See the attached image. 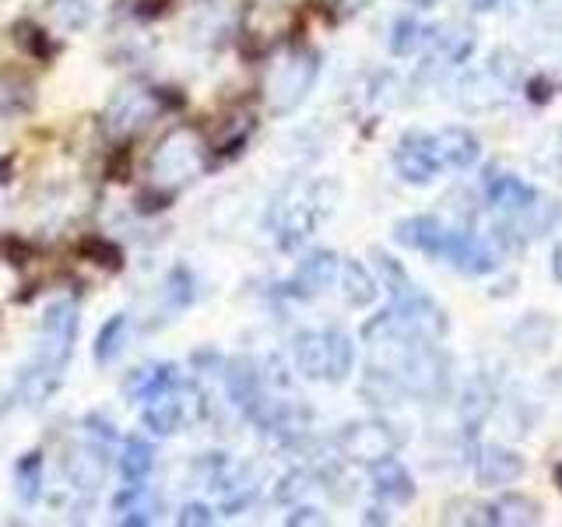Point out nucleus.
<instances>
[{"label": "nucleus", "instance_id": "40", "mask_svg": "<svg viewBox=\"0 0 562 527\" xmlns=\"http://www.w3.org/2000/svg\"><path fill=\"white\" fill-rule=\"evenodd\" d=\"M285 524L289 527H303V524L316 527V524H327V517H324V509H316V506H299V509H292V514L285 517Z\"/></svg>", "mask_w": 562, "mask_h": 527}, {"label": "nucleus", "instance_id": "41", "mask_svg": "<svg viewBox=\"0 0 562 527\" xmlns=\"http://www.w3.org/2000/svg\"><path fill=\"white\" fill-rule=\"evenodd\" d=\"M552 274H555V281L562 285V243L555 246V254H552Z\"/></svg>", "mask_w": 562, "mask_h": 527}, {"label": "nucleus", "instance_id": "32", "mask_svg": "<svg viewBox=\"0 0 562 527\" xmlns=\"http://www.w3.org/2000/svg\"><path fill=\"white\" fill-rule=\"evenodd\" d=\"M426 43H432V29H426L418 22V18L412 14H401L394 18V25H391V53L394 57H412V53H418Z\"/></svg>", "mask_w": 562, "mask_h": 527}, {"label": "nucleus", "instance_id": "21", "mask_svg": "<svg viewBox=\"0 0 562 527\" xmlns=\"http://www.w3.org/2000/svg\"><path fill=\"white\" fill-rule=\"evenodd\" d=\"M436 148L439 158H443V169H471L482 158V141L468 127H457V123L436 131Z\"/></svg>", "mask_w": 562, "mask_h": 527}, {"label": "nucleus", "instance_id": "14", "mask_svg": "<svg viewBox=\"0 0 562 527\" xmlns=\"http://www.w3.org/2000/svg\"><path fill=\"white\" fill-rule=\"evenodd\" d=\"M450 228L439 215H412L394 225V239L401 246H408V250H418L426 257H436L443 260L447 254V239H450Z\"/></svg>", "mask_w": 562, "mask_h": 527}, {"label": "nucleus", "instance_id": "25", "mask_svg": "<svg viewBox=\"0 0 562 527\" xmlns=\"http://www.w3.org/2000/svg\"><path fill=\"white\" fill-rule=\"evenodd\" d=\"M35 105V85L22 70H0V120H18L32 113Z\"/></svg>", "mask_w": 562, "mask_h": 527}, {"label": "nucleus", "instance_id": "37", "mask_svg": "<svg viewBox=\"0 0 562 527\" xmlns=\"http://www.w3.org/2000/svg\"><path fill=\"white\" fill-rule=\"evenodd\" d=\"M447 524H496L492 517V503H479V500H457L447 506Z\"/></svg>", "mask_w": 562, "mask_h": 527}, {"label": "nucleus", "instance_id": "1", "mask_svg": "<svg viewBox=\"0 0 562 527\" xmlns=\"http://www.w3.org/2000/svg\"><path fill=\"white\" fill-rule=\"evenodd\" d=\"M78 324H81L78 299H57V303H49L40 330V351H35L32 366H25L22 380H18V401L29 404V408H43L57 394L64 369L70 356H75Z\"/></svg>", "mask_w": 562, "mask_h": 527}, {"label": "nucleus", "instance_id": "29", "mask_svg": "<svg viewBox=\"0 0 562 527\" xmlns=\"http://www.w3.org/2000/svg\"><path fill=\"white\" fill-rule=\"evenodd\" d=\"M127 330H131V316L127 313H113L95 334L92 345V359L95 366H113L123 356V345H127Z\"/></svg>", "mask_w": 562, "mask_h": 527}, {"label": "nucleus", "instance_id": "13", "mask_svg": "<svg viewBox=\"0 0 562 527\" xmlns=\"http://www.w3.org/2000/svg\"><path fill=\"white\" fill-rule=\"evenodd\" d=\"M527 474V461L514 450V447H503V444H485L474 453V479L488 489H503V485H514Z\"/></svg>", "mask_w": 562, "mask_h": 527}, {"label": "nucleus", "instance_id": "43", "mask_svg": "<svg viewBox=\"0 0 562 527\" xmlns=\"http://www.w3.org/2000/svg\"><path fill=\"white\" fill-rule=\"evenodd\" d=\"M404 4H412V8H432V4H439V0H404Z\"/></svg>", "mask_w": 562, "mask_h": 527}, {"label": "nucleus", "instance_id": "28", "mask_svg": "<svg viewBox=\"0 0 562 527\" xmlns=\"http://www.w3.org/2000/svg\"><path fill=\"white\" fill-rule=\"evenodd\" d=\"M492 408H496V391H492V383L471 380L461 394V404H457V412H461V422H464V433L468 436L479 433L485 426V418L492 415Z\"/></svg>", "mask_w": 562, "mask_h": 527}, {"label": "nucleus", "instance_id": "17", "mask_svg": "<svg viewBox=\"0 0 562 527\" xmlns=\"http://www.w3.org/2000/svg\"><path fill=\"white\" fill-rule=\"evenodd\" d=\"M369 485H373V492L383 503H394V506H408L418 492L412 471L401 464L397 453L380 457V461L369 464Z\"/></svg>", "mask_w": 562, "mask_h": 527}, {"label": "nucleus", "instance_id": "9", "mask_svg": "<svg viewBox=\"0 0 562 527\" xmlns=\"http://www.w3.org/2000/svg\"><path fill=\"white\" fill-rule=\"evenodd\" d=\"M193 404H198V391L180 380L169 391L155 394L151 401H145V408H140V418H145V426L155 433V436H176L183 433V426L193 418Z\"/></svg>", "mask_w": 562, "mask_h": 527}, {"label": "nucleus", "instance_id": "7", "mask_svg": "<svg viewBox=\"0 0 562 527\" xmlns=\"http://www.w3.org/2000/svg\"><path fill=\"white\" fill-rule=\"evenodd\" d=\"M401 447V436L394 433L391 422L383 418H359V422H348L338 433V450L341 457L356 464H373L380 457H391Z\"/></svg>", "mask_w": 562, "mask_h": 527}, {"label": "nucleus", "instance_id": "4", "mask_svg": "<svg viewBox=\"0 0 562 527\" xmlns=\"http://www.w3.org/2000/svg\"><path fill=\"white\" fill-rule=\"evenodd\" d=\"M204 152H207V141L201 131L176 127L172 134L158 141V148L151 152V162H148L151 187L176 193V187L187 183L190 176H198V169L204 162Z\"/></svg>", "mask_w": 562, "mask_h": 527}, {"label": "nucleus", "instance_id": "30", "mask_svg": "<svg viewBox=\"0 0 562 527\" xmlns=\"http://www.w3.org/2000/svg\"><path fill=\"white\" fill-rule=\"evenodd\" d=\"M151 468H155V447L148 444V439H140V436L123 439V450H120L123 482H148Z\"/></svg>", "mask_w": 562, "mask_h": 527}, {"label": "nucleus", "instance_id": "20", "mask_svg": "<svg viewBox=\"0 0 562 527\" xmlns=\"http://www.w3.org/2000/svg\"><path fill=\"white\" fill-rule=\"evenodd\" d=\"M180 380H183L180 369H176L172 362H151V366L134 369V373L123 380V394H127L131 401H137V404H145L155 394H162V391H169V386H176Z\"/></svg>", "mask_w": 562, "mask_h": 527}, {"label": "nucleus", "instance_id": "16", "mask_svg": "<svg viewBox=\"0 0 562 527\" xmlns=\"http://www.w3.org/2000/svg\"><path fill=\"white\" fill-rule=\"evenodd\" d=\"M225 391H228V401H233L246 418H254L260 412V404L268 401V397H263L260 369H257L254 359H246V356L225 362Z\"/></svg>", "mask_w": 562, "mask_h": 527}, {"label": "nucleus", "instance_id": "3", "mask_svg": "<svg viewBox=\"0 0 562 527\" xmlns=\"http://www.w3.org/2000/svg\"><path fill=\"white\" fill-rule=\"evenodd\" d=\"M292 359L306 380L345 383L351 377V369H356V345L338 327L303 330L292 341Z\"/></svg>", "mask_w": 562, "mask_h": 527}, {"label": "nucleus", "instance_id": "12", "mask_svg": "<svg viewBox=\"0 0 562 527\" xmlns=\"http://www.w3.org/2000/svg\"><path fill=\"white\" fill-rule=\"evenodd\" d=\"M338 268H341L338 254L313 250L306 260H299L295 274L285 281V295H292V299H316V295H324L334 285V278H338Z\"/></svg>", "mask_w": 562, "mask_h": 527}, {"label": "nucleus", "instance_id": "19", "mask_svg": "<svg viewBox=\"0 0 562 527\" xmlns=\"http://www.w3.org/2000/svg\"><path fill=\"white\" fill-rule=\"evenodd\" d=\"M338 285H341V299L351 306V310H366L373 306V299L380 295V278L366 268L362 260L356 257H345L341 268H338Z\"/></svg>", "mask_w": 562, "mask_h": 527}, {"label": "nucleus", "instance_id": "31", "mask_svg": "<svg viewBox=\"0 0 562 527\" xmlns=\"http://www.w3.org/2000/svg\"><path fill=\"white\" fill-rule=\"evenodd\" d=\"M43 453L40 450H29L22 453V461L14 464V492L22 506H35L43 496Z\"/></svg>", "mask_w": 562, "mask_h": 527}, {"label": "nucleus", "instance_id": "10", "mask_svg": "<svg viewBox=\"0 0 562 527\" xmlns=\"http://www.w3.org/2000/svg\"><path fill=\"white\" fill-rule=\"evenodd\" d=\"M391 310H394V313L401 316V321L418 334V338H426V341L447 338V330H450L447 310L439 306L429 292H422L418 285H412L408 292L394 295V299H391Z\"/></svg>", "mask_w": 562, "mask_h": 527}, {"label": "nucleus", "instance_id": "22", "mask_svg": "<svg viewBox=\"0 0 562 527\" xmlns=\"http://www.w3.org/2000/svg\"><path fill=\"white\" fill-rule=\"evenodd\" d=\"M113 509H116V520L127 524V527H148L158 514V500L155 492L145 482H127V489H120L113 496Z\"/></svg>", "mask_w": 562, "mask_h": 527}, {"label": "nucleus", "instance_id": "34", "mask_svg": "<svg viewBox=\"0 0 562 527\" xmlns=\"http://www.w3.org/2000/svg\"><path fill=\"white\" fill-rule=\"evenodd\" d=\"M78 257H85L88 264H95V268L110 271V274L123 271V250L105 236H85L78 243Z\"/></svg>", "mask_w": 562, "mask_h": 527}, {"label": "nucleus", "instance_id": "5", "mask_svg": "<svg viewBox=\"0 0 562 527\" xmlns=\"http://www.w3.org/2000/svg\"><path fill=\"white\" fill-rule=\"evenodd\" d=\"M517 81H520V60L509 49H496L482 70H471V75L461 78V85H457V102L471 113L496 110V105H503L514 96Z\"/></svg>", "mask_w": 562, "mask_h": 527}, {"label": "nucleus", "instance_id": "2", "mask_svg": "<svg viewBox=\"0 0 562 527\" xmlns=\"http://www.w3.org/2000/svg\"><path fill=\"white\" fill-rule=\"evenodd\" d=\"M316 78H321V53L313 46H285L263 70V102L274 116H285L306 102Z\"/></svg>", "mask_w": 562, "mask_h": 527}, {"label": "nucleus", "instance_id": "24", "mask_svg": "<svg viewBox=\"0 0 562 527\" xmlns=\"http://www.w3.org/2000/svg\"><path fill=\"white\" fill-rule=\"evenodd\" d=\"M432 46H436V57L443 64L461 67V64L471 60L474 46H479V32H474L471 25H464V22L432 29Z\"/></svg>", "mask_w": 562, "mask_h": 527}, {"label": "nucleus", "instance_id": "27", "mask_svg": "<svg viewBox=\"0 0 562 527\" xmlns=\"http://www.w3.org/2000/svg\"><path fill=\"white\" fill-rule=\"evenodd\" d=\"M492 517L503 527H535L544 520V506L527 492H506L492 503Z\"/></svg>", "mask_w": 562, "mask_h": 527}, {"label": "nucleus", "instance_id": "11", "mask_svg": "<svg viewBox=\"0 0 562 527\" xmlns=\"http://www.w3.org/2000/svg\"><path fill=\"white\" fill-rule=\"evenodd\" d=\"M443 260H450L461 274L482 278V274H492L499 268V250L492 239L474 236V233H468V228H450Z\"/></svg>", "mask_w": 562, "mask_h": 527}, {"label": "nucleus", "instance_id": "8", "mask_svg": "<svg viewBox=\"0 0 562 527\" xmlns=\"http://www.w3.org/2000/svg\"><path fill=\"white\" fill-rule=\"evenodd\" d=\"M394 169L404 183L429 187L436 176L443 172V158H439V148H436V134H426V131L401 134L397 148H394Z\"/></svg>", "mask_w": 562, "mask_h": 527}, {"label": "nucleus", "instance_id": "38", "mask_svg": "<svg viewBox=\"0 0 562 527\" xmlns=\"http://www.w3.org/2000/svg\"><path fill=\"white\" fill-rule=\"evenodd\" d=\"M176 524L180 527H207V524H215V514H211L207 503H187L180 514H176Z\"/></svg>", "mask_w": 562, "mask_h": 527}, {"label": "nucleus", "instance_id": "26", "mask_svg": "<svg viewBox=\"0 0 562 527\" xmlns=\"http://www.w3.org/2000/svg\"><path fill=\"white\" fill-rule=\"evenodd\" d=\"M321 222L316 215V204L313 201H292L285 211H281V222H278V246L281 250H295L299 243L310 239V233Z\"/></svg>", "mask_w": 562, "mask_h": 527}, {"label": "nucleus", "instance_id": "35", "mask_svg": "<svg viewBox=\"0 0 562 527\" xmlns=\"http://www.w3.org/2000/svg\"><path fill=\"white\" fill-rule=\"evenodd\" d=\"M193 299H198V278H193L187 264H176L166 278V306L180 313L193 303Z\"/></svg>", "mask_w": 562, "mask_h": 527}, {"label": "nucleus", "instance_id": "39", "mask_svg": "<svg viewBox=\"0 0 562 527\" xmlns=\"http://www.w3.org/2000/svg\"><path fill=\"white\" fill-rule=\"evenodd\" d=\"M0 254H4L8 264H14V268H22V264L32 257V246L25 239H18V236H4V239H0Z\"/></svg>", "mask_w": 562, "mask_h": 527}, {"label": "nucleus", "instance_id": "36", "mask_svg": "<svg viewBox=\"0 0 562 527\" xmlns=\"http://www.w3.org/2000/svg\"><path fill=\"white\" fill-rule=\"evenodd\" d=\"M46 4L64 32H81L92 25V14H95L92 0H46Z\"/></svg>", "mask_w": 562, "mask_h": 527}, {"label": "nucleus", "instance_id": "33", "mask_svg": "<svg viewBox=\"0 0 562 527\" xmlns=\"http://www.w3.org/2000/svg\"><path fill=\"white\" fill-rule=\"evenodd\" d=\"M552 338H555V324L549 321V316H538V313H527L524 321L517 324V330H514V341L524 348V351H544L552 345Z\"/></svg>", "mask_w": 562, "mask_h": 527}, {"label": "nucleus", "instance_id": "6", "mask_svg": "<svg viewBox=\"0 0 562 527\" xmlns=\"http://www.w3.org/2000/svg\"><path fill=\"white\" fill-rule=\"evenodd\" d=\"M172 88H151V85H134L110 102L105 110V131L110 137H134L145 131L155 116H162L176 105H183V96H169Z\"/></svg>", "mask_w": 562, "mask_h": 527}, {"label": "nucleus", "instance_id": "42", "mask_svg": "<svg viewBox=\"0 0 562 527\" xmlns=\"http://www.w3.org/2000/svg\"><path fill=\"white\" fill-rule=\"evenodd\" d=\"M471 8H474V11H496V8H499V0H471Z\"/></svg>", "mask_w": 562, "mask_h": 527}, {"label": "nucleus", "instance_id": "15", "mask_svg": "<svg viewBox=\"0 0 562 527\" xmlns=\"http://www.w3.org/2000/svg\"><path fill=\"white\" fill-rule=\"evenodd\" d=\"M485 201L503 222H509V218L524 215V211L538 201V190L531 183H524L520 176H514V172H488Z\"/></svg>", "mask_w": 562, "mask_h": 527}, {"label": "nucleus", "instance_id": "18", "mask_svg": "<svg viewBox=\"0 0 562 527\" xmlns=\"http://www.w3.org/2000/svg\"><path fill=\"white\" fill-rule=\"evenodd\" d=\"M257 131V113L254 110H233L218 120V127L207 134V152L215 158H233L239 155Z\"/></svg>", "mask_w": 562, "mask_h": 527}, {"label": "nucleus", "instance_id": "23", "mask_svg": "<svg viewBox=\"0 0 562 527\" xmlns=\"http://www.w3.org/2000/svg\"><path fill=\"white\" fill-rule=\"evenodd\" d=\"M8 32H11V43L22 49L25 57H32L35 64H49L60 53V43L53 40L35 18H18V22H11Z\"/></svg>", "mask_w": 562, "mask_h": 527}]
</instances>
